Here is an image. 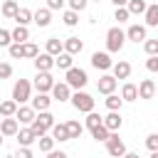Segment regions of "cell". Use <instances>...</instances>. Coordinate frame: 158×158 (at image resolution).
<instances>
[{"instance_id": "cell-23", "label": "cell", "mask_w": 158, "mask_h": 158, "mask_svg": "<svg viewBox=\"0 0 158 158\" xmlns=\"http://www.w3.org/2000/svg\"><path fill=\"white\" fill-rule=\"evenodd\" d=\"M143 15H146V25L148 27H156L158 25V5L156 2L153 5H146V12Z\"/></svg>"}, {"instance_id": "cell-8", "label": "cell", "mask_w": 158, "mask_h": 158, "mask_svg": "<svg viewBox=\"0 0 158 158\" xmlns=\"http://www.w3.org/2000/svg\"><path fill=\"white\" fill-rule=\"evenodd\" d=\"M111 64H114V62H111L109 52H94V54H91V67L106 72V69H111Z\"/></svg>"}, {"instance_id": "cell-4", "label": "cell", "mask_w": 158, "mask_h": 158, "mask_svg": "<svg viewBox=\"0 0 158 158\" xmlns=\"http://www.w3.org/2000/svg\"><path fill=\"white\" fill-rule=\"evenodd\" d=\"M69 99H72V106H74L77 111H84V114L94 111V99H91V94H86V91H79V89H77V94H74V96H69Z\"/></svg>"}, {"instance_id": "cell-24", "label": "cell", "mask_w": 158, "mask_h": 158, "mask_svg": "<svg viewBox=\"0 0 158 158\" xmlns=\"http://www.w3.org/2000/svg\"><path fill=\"white\" fill-rule=\"evenodd\" d=\"M12 20H15L17 25H25V27H27V25L32 22V12H30L27 7H17V12H15V17H12Z\"/></svg>"}, {"instance_id": "cell-50", "label": "cell", "mask_w": 158, "mask_h": 158, "mask_svg": "<svg viewBox=\"0 0 158 158\" xmlns=\"http://www.w3.org/2000/svg\"><path fill=\"white\" fill-rule=\"evenodd\" d=\"M126 2H128V0H114V5H116V7H126Z\"/></svg>"}, {"instance_id": "cell-52", "label": "cell", "mask_w": 158, "mask_h": 158, "mask_svg": "<svg viewBox=\"0 0 158 158\" xmlns=\"http://www.w3.org/2000/svg\"><path fill=\"white\" fill-rule=\"evenodd\" d=\"M151 158H158V151H151Z\"/></svg>"}, {"instance_id": "cell-7", "label": "cell", "mask_w": 158, "mask_h": 158, "mask_svg": "<svg viewBox=\"0 0 158 158\" xmlns=\"http://www.w3.org/2000/svg\"><path fill=\"white\" fill-rule=\"evenodd\" d=\"M52 84H54V79H52L49 72H37V77H35V89H37V91L47 94V91L52 89Z\"/></svg>"}, {"instance_id": "cell-33", "label": "cell", "mask_w": 158, "mask_h": 158, "mask_svg": "<svg viewBox=\"0 0 158 158\" xmlns=\"http://www.w3.org/2000/svg\"><path fill=\"white\" fill-rule=\"evenodd\" d=\"M37 54H40V49H37V44H35V42H22V57L35 59Z\"/></svg>"}, {"instance_id": "cell-41", "label": "cell", "mask_w": 158, "mask_h": 158, "mask_svg": "<svg viewBox=\"0 0 158 158\" xmlns=\"http://www.w3.org/2000/svg\"><path fill=\"white\" fill-rule=\"evenodd\" d=\"M143 47H146V52H148V54H158V40H146V42H143Z\"/></svg>"}, {"instance_id": "cell-21", "label": "cell", "mask_w": 158, "mask_h": 158, "mask_svg": "<svg viewBox=\"0 0 158 158\" xmlns=\"http://www.w3.org/2000/svg\"><path fill=\"white\" fill-rule=\"evenodd\" d=\"M49 104H52V99H49L47 94H42V91H37V96L32 99V109H35V111H47Z\"/></svg>"}, {"instance_id": "cell-51", "label": "cell", "mask_w": 158, "mask_h": 158, "mask_svg": "<svg viewBox=\"0 0 158 158\" xmlns=\"http://www.w3.org/2000/svg\"><path fill=\"white\" fill-rule=\"evenodd\" d=\"M121 158H141V156H138V153H123Z\"/></svg>"}, {"instance_id": "cell-54", "label": "cell", "mask_w": 158, "mask_h": 158, "mask_svg": "<svg viewBox=\"0 0 158 158\" xmlns=\"http://www.w3.org/2000/svg\"><path fill=\"white\" fill-rule=\"evenodd\" d=\"M96 2H99V0H96Z\"/></svg>"}, {"instance_id": "cell-10", "label": "cell", "mask_w": 158, "mask_h": 158, "mask_svg": "<svg viewBox=\"0 0 158 158\" xmlns=\"http://www.w3.org/2000/svg\"><path fill=\"white\" fill-rule=\"evenodd\" d=\"M101 123H104V128H109V131H118L121 123H123V118H121L118 111H111L109 116H101Z\"/></svg>"}, {"instance_id": "cell-27", "label": "cell", "mask_w": 158, "mask_h": 158, "mask_svg": "<svg viewBox=\"0 0 158 158\" xmlns=\"http://www.w3.org/2000/svg\"><path fill=\"white\" fill-rule=\"evenodd\" d=\"M126 10H128V15H141V12H146V0H128Z\"/></svg>"}, {"instance_id": "cell-29", "label": "cell", "mask_w": 158, "mask_h": 158, "mask_svg": "<svg viewBox=\"0 0 158 158\" xmlns=\"http://www.w3.org/2000/svg\"><path fill=\"white\" fill-rule=\"evenodd\" d=\"M64 126H67V133H69V141H72V138H79V136H81V131H84V126H81L79 121H67Z\"/></svg>"}, {"instance_id": "cell-44", "label": "cell", "mask_w": 158, "mask_h": 158, "mask_svg": "<svg viewBox=\"0 0 158 158\" xmlns=\"http://www.w3.org/2000/svg\"><path fill=\"white\" fill-rule=\"evenodd\" d=\"M146 146H148V151H158V133H151L146 138Z\"/></svg>"}, {"instance_id": "cell-32", "label": "cell", "mask_w": 158, "mask_h": 158, "mask_svg": "<svg viewBox=\"0 0 158 158\" xmlns=\"http://www.w3.org/2000/svg\"><path fill=\"white\" fill-rule=\"evenodd\" d=\"M15 111H17V104H15L12 99H7V101L0 104V116H2V118H5V116H15Z\"/></svg>"}, {"instance_id": "cell-46", "label": "cell", "mask_w": 158, "mask_h": 158, "mask_svg": "<svg viewBox=\"0 0 158 158\" xmlns=\"http://www.w3.org/2000/svg\"><path fill=\"white\" fill-rule=\"evenodd\" d=\"M12 158H32V151H30L27 146H20V151H17Z\"/></svg>"}, {"instance_id": "cell-30", "label": "cell", "mask_w": 158, "mask_h": 158, "mask_svg": "<svg viewBox=\"0 0 158 158\" xmlns=\"http://www.w3.org/2000/svg\"><path fill=\"white\" fill-rule=\"evenodd\" d=\"M52 138H54V141H69L67 126H64V123H54V126H52Z\"/></svg>"}, {"instance_id": "cell-48", "label": "cell", "mask_w": 158, "mask_h": 158, "mask_svg": "<svg viewBox=\"0 0 158 158\" xmlns=\"http://www.w3.org/2000/svg\"><path fill=\"white\" fill-rule=\"evenodd\" d=\"M64 0H47V10H62Z\"/></svg>"}, {"instance_id": "cell-11", "label": "cell", "mask_w": 158, "mask_h": 158, "mask_svg": "<svg viewBox=\"0 0 158 158\" xmlns=\"http://www.w3.org/2000/svg\"><path fill=\"white\" fill-rule=\"evenodd\" d=\"M17 128H20V123H17L15 116H5V118L0 121V133H2V136H15Z\"/></svg>"}, {"instance_id": "cell-13", "label": "cell", "mask_w": 158, "mask_h": 158, "mask_svg": "<svg viewBox=\"0 0 158 158\" xmlns=\"http://www.w3.org/2000/svg\"><path fill=\"white\" fill-rule=\"evenodd\" d=\"M52 67H54V57H52V54L44 52V54H37V57H35V69H37V72H49Z\"/></svg>"}, {"instance_id": "cell-9", "label": "cell", "mask_w": 158, "mask_h": 158, "mask_svg": "<svg viewBox=\"0 0 158 158\" xmlns=\"http://www.w3.org/2000/svg\"><path fill=\"white\" fill-rule=\"evenodd\" d=\"M49 91H52V96H54L57 101H67V99L72 96V86H67V81H54Z\"/></svg>"}, {"instance_id": "cell-47", "label": "cell", "mask_w": 158, "mask_h": 158, "mask_svg": "<svg viewBox=\"0 0 158 158\" xmlns=\"http://www.w3.org/2000/svg\"><path fill=\"white\" fill-rule=\"evenodd\" d=\"M10 42H12V40H10V32H7V30H2V27H0V47H7V44H10Z\"/></svg>"}, {"instance_id": "cell-49", "label": "cell", "mask_w": 158, "mask_h": 158, "mask_svg": "<svg viewBox=\"0 0 158 158\" xmlns=\"http://www.w3.org/2000/svg\"><path fill=\"white\" fill-rule=\"evenodd\" d=\"M47 158H69V156H67L64 151H49V153H47Z\"/></svg>"}, {"instance_id": "cell-28", "label": "cell", "mask_w": 158, "mask_h": 158, "mask_svg": "<svg viewBox=\"0 0 158 158\" xmlns=\"http://www.w3.org/2000/svg\"><path fill=\"white\" fill-rule=\"evenodd\" d=\"M72 62H74V57H72V54H67V52H59V54L54 57V64H57L59 69H69V67H72Z\"/></svg>"}, {"instance_id": "cell-31", "label": "cell", "mask_w": 158, "mask_h": 158, "mask_svg": "<svg viewBox=\"0 0 158 158\" xmlns=\"http://www.w3.org/2000/svg\"><path fill=\"white\" fill-rule=\"evenodd\" d=\"M37 143H40V151H42V153H49V151L54 148V138H52V136H44V133L37 136Z\"/></svg>"}, {"instance_id": "cell-40", "label": "cell", "mask_w": 158, "mask_h": 158, "mask_svg": "<svg viewBox=\"0 0 158 158\" xmlns=\"http://www.w3.org/2000/svg\"><path fill=\"white\" fill-rule=\"evenodd\" d=\"M131 15H128V10L126 7H116V12H114V20H118V22H126Z\"/></svg>"}, {"instance_id": "cell-38", "label": "cell", "mask_w": 158, "mask_h": 158, "mask_svg": "<svg viewBox=\"0 0 158 158\" xmlns=\"http://www.w3.org/2000/svg\"><path fill=\"white\" fill-rule=\"evenodd\" d=\"M77 22H79V12H74V10H67V12H64V25H67V27H74Z\"/></svg>"}, {"instance_id": "cell-1", "label": "cell", "mask_w": 158, "mask_h": 158, "mask_svg": "<svg viewBox=\"0 0 158 158\" xmlns=\"http://www.w3.org/2000/svg\"><path fill=\"white\" fill-rule=\"evenodd\" d=\"M52 126H54V116H52L49 111H40V114H35V118L30 121V128H32V133H35V136L47 133Z\"/></svg>"}, {"instance_id": "cell-19", "label": "cell", "mask_w": 158, "mask_h": 158, "mask_svg": "<svg viewBox=\"0 0 158 158\" xmlns=\"http://www.w3.org/2000/svg\"><path fill=\"white\" fill-rule=\"evenodd\" d=\"M32 20H35V25H37V27H47V25L52 22V10L42 7V10H37V12L32 15Z\"/></svg>"}, {"instance_id": "cell-20", "label": "cell", "mask_w": 158, "mask_h": 158, "mask_svg": "<svg viewBox=\"0 0 158 158\" xmlns=\"http://www.w3.org/2000/svg\"><path fill=\"white\" fill-rule=\"evenodd\" d=\"M114 67V79H128V74H131V64L128 62H116V64H111Z\"/></svg>"}, {"instance_id": "cell-25", "label": "cell", "mask_w": 158, "mask_h": 158, "mask_svg": "<svg viewBox=\"0 0 158 158\" xmlns=\"http://www.w3.org/2000/svg\"><path fill=\"white\" fill-rule=\"evenodd\" d=\"M59 52H64V44H62V40H59V37H49V40H47V54L57 57Z\"/></svg>"}, {"instance_id": "cell-2", "label": "cell", "mask_w": 158, "mask_h": 158, "mask_svg": "<svg viewBox=\"0 0 158 158\" xmlns=\"http://www.w3.org/2000/svg\"><path fill=\"white\" fill-rule=\"evenodd\" d=\"M123 42H126V35H123L121 27H111V30L106 32V49H109V52H121Z\"/></svg>"}, {"instance_id": "cell-5", "label": "cell", "mask_w": 158, "mask_h": 158, "mask_svg": "<svg viewBox=\"0 0 158 158\" xmlns=\"http://www.w3.org/2000/svg\"><path fill=\"white\" fill-rule=\"evenodd\" d=\"M86 81H89V77H86L84 69H79V67H69L67 69V86L81 89V86H86Z\"/></svg>"}, {"instance_id": "cell-45", "label": "cell", "mask_w": 158, "mask_h": 158, "mask_svg": "<svg viewBox=\"0 0 158 158\" xmlns=\"http://www.w3.org/2000/svg\"><path fill=\"white\" fill-rule=\"evenodd\" d=\"M146 67H148V72H158V57H156V54H151V57H148V62H146Z\"/></svg>"}, {"instance_id": "cell-42", "label": "cell", "mask_w": 158, "mask_h": 158, "mask_svg": "<svg viewBox=\"0 0 158 158\" xmlns=\"http://www.w3.org/2000/svg\"><path fill=\"white\" fill-rule=\"evenodd\" d=\"M7 77H12V64L0 62V79H7Z\"/></svg>"}, {"instance_id": "cell-37", "label": "cell", "mask_w": 158, "mask_h": 158, "mask_svg": "<svg viewBox=\"0 0 158 158\" xmlns=\"http://www.w3.org/2000/svg\"><path fill=\"white\" fill-rule=\"evenodd\" d=\"M99 123H101V116H99L96 111H89V114H86V128L91 131V128H96Z\"/></svg>"}, {"instance_id": "cell-6", "label": "cell", "mask_w": 158, "mask_h": 158, "mask_svg": "<svg viewBox=\"0 0 158 158\" xmlns=\"http://www.w3.org/2000/svg\"><path fill=\"white\" fill-rule=\"evenodd\" d=\"M104 143H106V151H109V156H111V158H121V156L126 153V143H123L114 131L109 133V138H106Z\"/></svg>"}, {"instance_id": "cell-34", "label": "cell", "mask_w": 158, "mask_h": 158, "mask_svg": "<svg viewBox=\"0 0 158 158\" xmlns=\"http://www.w3.org/2000/svg\"><path fill=\"white\" fill-rule=\"evenodd\" d=\"M15 12H17V0H5L2 2V15L5 17H15Z\"/></svg>"}, {"instance_id": "cell-15", "label": "cell", "mask_w": 158, "mask_h": 158, "mask_svg": "<svg viewBox=\"0 0 158 158\" xmlns=\"http://www.w3.org/2000/svg\"><path fill=\"white\" fill-rule=\"evenodd\" d=\"M136 89H138V99H153V94H156V84H153V79H143Z\"/></svg>"}, {"instance_id": "cell-14", "label": "cell", "mask_w": 158, "mask_h": 158, "mask_svg": "<svg viewBox=\"0 0 158 158\" xmlns=\"http://www.w3.org/2000/svg\"><path fill=\"white\" fill-rule=\"evenodd\" d=\"M62 44H64V52H67V54H72V57H74V54H79V52L84 49V42H81L79 37H67Z\"/></svg>"}, {"instance_id": "cell-17", "label": "cell", "mask_w": 158, "mask_h": 158, "mask_svg": "<svg viewBox=\"0 0 158 158\" xmlns=\"http://www.w3.org/2000/svg\"><path fill=\"white\" fill-rule=\"evenodd\" d=\"M35 109L32 106H17V111H15V118H17V123H30L32 118H35Z\"/></svg>"}, {"instance_id": "cell-12", "label": "cell", "mask_w": 158, "mask_h": 158, "mask_svg": "<svg viewBox=\"0 0 158 158\" xmlns=\"http://www.w3.org/2000/svg\"><path fill=\"white\" fill-rule=\"evenodd\" d=\"M123 35H126L131 42H136V44H138V42H143V40H146V25H131Z\"/></svg>"}, {"instance_id": "cell-16", "label": "cell", "mask_w": 158, "mask_h": 158, "mask_svg": "<svg viewBox=\"0 0 158 158\" xmlns=\"http://www.w3.org/2000/svg\"><path fill=\"white\" fill-rule=\"evenodd\" d=\"M96 89H99L101 94H114V89H116V79L109 77V74H104V77L96 81Z\"/></svg>"}, {"instance_id": "cell-36", "label": "cell", "mask_w": 158, "mask_h": 158, "mask_svg": "<svg viewBox=\"0 0 158 158\" xmlns=\"http://www.w3.org/2000/svg\"><path fill=\"white\" fill-rule=\"evenodd\" d=\"M121 104H123V101H121L116 94H106V106H109V111H118Z\"/></svg>"}, {"instance_id": "cell-35", "label": "cell", "mask_w": 158, "mask_h": 158, "mask_svg": "<svg viewBox=\"0 0 158 158\" xmlns=\"http://www.w3.org/2000/svg\"><path fill=\"white\" fill-rule=\"evenodd\" d=\"M109 133H111V131H109V128H104V123H99L96 128H91L94 141H106V138H109Z\"/></svg>"}, {"instance_id": "cell-43", "label": "cell", "mask_w": 158, "mask_h": 158, "mask_svg": "<svg viewBox=\"0 0 158 158\" xmlns=\"http://www.w3.org/2000/svg\"><path fill=\"white\" fill-rule=\"evenodd\" d=\"M86 5H89V0H69V7H72L74 12H81Z\"/></svg>"}, {"instance_id": "cell-26", "label": "cell", "mask_w": 158, "mask_h": 158, "mask_svg": "<svg viewBox=\"0 0 158 158\" xmlns=\"http://www.w3.org/2000/svg\"><path fill=\"white\" fill-rule=\"evenodd\" d=\"M136 99H138L136 84H123V89H121V101H136Z\"/></svg>"}, {"instance_id": "cell-3", "label": "cell", "mask_w": 158, "mask_h": 158, "mask_svg": "<svg viewBox=\"0 0 158 158\" xmlns=\"http://www.w3.org/2000/svg\"><path fill=\"white\" fill-rule=\"evenodd\" d=\"M30 91H32V84H30L27 79H17L15 86H12V101H15L17 106L25 104V101H30Z\"/></svg>"}, {"instance_id": "cell-22", "label": "cell", "mask_w": 158, "mask_h": 158, "mask_svg": "<svg viewBox=\"0 0 158 158\" xmlns=\"http://www.w3.org/2000/svg\"><path fill=\"white\" fill-rule=\"evenodd\" d=\"M10 40H12V42H20V44H22V42H27V40H30V30H27L25 25H17V27H15L12 32H10Z\"/></svg>"}, {"instance_id": "cell-39", "label": "cell", "mask_w": 158, "mask_h": 158, "mask_svg": "<svg viewBox=\"0 0 158 158\" xmlns=\"http://www.w3.org/2000/svg\"><path fill=\"white\" fill-rule=\"evenodd\" d=\"M7 52H10L12 59H20V57H22V44H20V42H10V44H7Z\"/></svg>"}, {"instance_id": "cell-53", "label": "cell", "mask_w": 158, "mask_h": 158, "mask_svg": "<svg viewBox=\"0 0 158 158\" xmlns=\"http://www.w3.org/2000/svg\"><path fill=\"white\" fill-rule=\"evenodd\" d=\"M0 146H2V133H0Z\"/></svg>"}, {"instance_id": "cell-18", "label": "cell", "mask_w": 158, "mask_h": 158, "mask_svg": "<svg viewBox=\"0 0 158 158\" xmlns=\"http://www.w3.org/2000/svg\"><path fill=\"white\" fill-rule=\"evenodd\" d=\"M15 136H17V143H20V146H27V148L37 141V136L32 133V128H17V133H15Z\"/></svg>"}]
</instances>
